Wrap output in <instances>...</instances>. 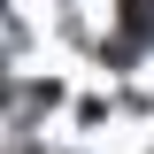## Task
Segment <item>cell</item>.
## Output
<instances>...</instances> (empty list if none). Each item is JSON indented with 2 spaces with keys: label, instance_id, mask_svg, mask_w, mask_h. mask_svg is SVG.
<instances>
[{
  "label": "cell",
  "instance_id": "cell-1",
  "mask_svg": "<svg viewBox=\"0 0 154 154\" xmlns=\"http://www.w3.org/2000/svg\"><path fill=\"white\" fill-rule=\"evenodd\" d=\"M116 54H146L154 46V0H116Z\"/></svg>",
  "mask_w": 154,
  "mask_h": 154
}]
</instances>
